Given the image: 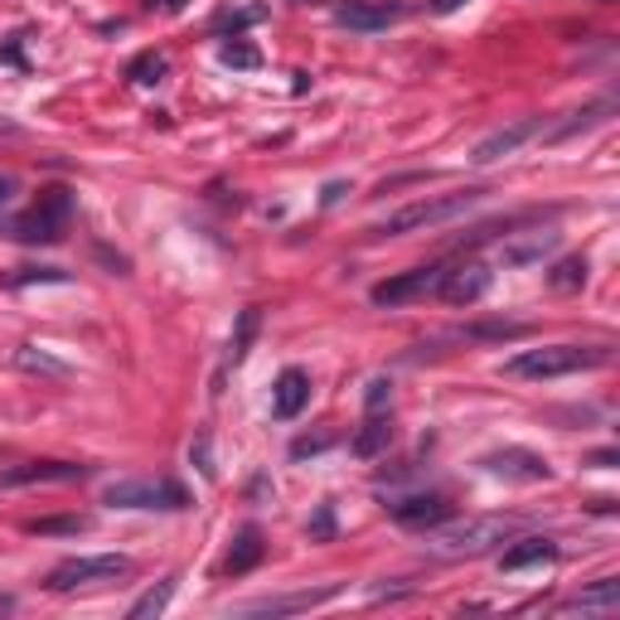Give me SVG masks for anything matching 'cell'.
Wrapping results in <instances>:
<instances>
[{"label":"cell","instance_id":"obj_1","mask_svg":"<svg viewBox=\"0 0 620 620\" xmlns=\"http://www.w3.org/2000/svg\"><path fill=\"white\" fill-rule=\"evenodd\" d=\"M606 364H611V349L606 345H543V349H519L514 359H505V374L543 384V378L587 374V368H606Z\"/></svg>","mask_w":620,"mask_h":620},{"label":"cell","instance_id":"obj_2","mask_svg":"<svg viewBox=\"0 0 620 620\" xmlns=\"http://www.w3.org/2000/svg\"><path fill=\"white\" fill-rule=\"evenodd\" d=\"M519 529H524L519 519L485 514V519H460V524H451V529H441L437 538H431V548H437L441 558H485V552L505 548Z\"/></svg>","mask_w":620,"mask_h":620},{"label":"cell","instance_id":"obj_3","mask_svg":"<svg viewBox=\"0 0 620 620\" xmlns=\"http://www.w3.org/2000/svg\"><path fill=\"white\" fill-rule=\"evenodd\" d=\"M480 200H485L480 190H456V194H437V200H417V204L398 209V214H388V223L378 228V237H403V233H421V228H441V223L470 214Z\"/></svg>","mask_w":620,"mask_h":620},{"label":"cell","instance_id":"obj_4","mask_svg":"<svg viewBox=\"0 0 620 620\" xmlns=\"http://www.w3.org/2000/svg\"><path fill=\"white\" fill-rule=\"evenodd\" d=\"M131 577V558L122 552H98V558H69L49 572V591L69 597V591H92V587H112Z\"/></svg>","mask_w":620,"mask_h":620},{"label":"cell","instance_id":"obj_5","mask_svg":"<svg viewBox=\"0 0 620 620\" xmlns=\"http://www.w3.org/2000/svg\"><path fill=\"white\" fill-rule=\"evenodd\" d=\"M69 218H73V194L69 190H44L30 214L16 218V237L20 243H59L63 228H69Z\"/></svg>","mask_w":620,"mask_h":620},{"label":"cell","instance_id":"obj_6","mask_svg":"<svg viewBox=\"0 0 620 620\" xmlns=\"http://www.w3.org/2000/svg\"><path fill=\"white\" fill-rule=\"evenodd\" d=\"M108 505L112 509H190V490L180 480H116L108 485Z\"/></svg>","mask_w":620,"mask_h":620},{"label":"cell","instance_id":"obj_7","mask_svg":"<svg viewBox=\"0 0 620 620\" xmlns=\"http://www.w3.org/2000/svg\"><path fill=\"white\" fill-rule=\"evenodd\" d=\"M388 519L403 524V529H441V524L456 519V505L437 490L427 495H403V499H388Z\"/></svg>","mask_w":620,"mask_h":620},{"label":"cell","instance_id":"obj_8","mask_svg":"<svg viewBox=\"0 0 620 620\" xmlns=\"http://www.w3.org/2000/svg\"><path fill=\"white\" fill-rule=\"evenodd\" d=\"M446 267H413L403 276H388V282L374 286V306H407V301H421V296H437Z\"/></svg>","mask_w":620,"mask_h":620},{"label":"cell","instance_id":"obj_9","mask_svg":"<svg viewBox=\"0 0 620 620\" xmlns=\"http://www.w3.org/2000/svg\"><path fill=\"white\" fill-rule=\"evenodd\" d=\"M495 480H514V485H538V480H552V466L538 451H524V446H505V451L485 456L480 460Z\"/></svg>","mask_w":620,"mask_h":620},{"label":"cell","instance_id":"obj_10","mask_svg":"<svg viewBox=\"0 0 620 620\" xmlns=\"http://www.w3.org/2000/svg\"><path fill=\"white\" fill-rule=\"evenodd\" d=\"M485 292H490V267H480V262H460V267H446L437 296L451 301V306H475Z\"/></svg>","mask_w":620,"mask_h":620},{"label":"cell","instance_id":"obj_11","mask_svg":"<svg viewBox=\"0 0 620 620\" xmlns=\"http://www.w3.org/2000/svg\"><path fill=\"white\" fill-rule=\"evenodd\" d=\"M538 131H543V122H538V116H524V122H514V126H499V131H490V136H485L480 146L470 151V161L475 165H495V161H505V155L519 151L524 141H533Z\"/></svg>","mask_w":620,"mask_h":620},{"label":"cell","instance_id":"obj_12","mask_svg":"<svg viewBox=\"0 0 620 620\" xmlns=\"http://www.w3.org/2000/svg\"><path fill=\"white\" fill-rule=\"evenodd\" d=\"M306 403H311V374L306 368H282L272 384V417L292 421L306 413Z\"/></svg>","mask_w":620,"mask_h":620},{"label":"cell","instance_id":"obj_13","mask_svg":"<svg viewBox=\"0 0 620 620\" xmlns=\"http://www.w3.org/2000/svg\"><path fill=\"white\" fill-rule=\"evenodd\" d=\"M69 485V480H88V466H63V460H30V466L0 470V485L16 490V485Z\"/></svg>","mask_w":620,"mask_h":620},{"label":"cell","instance_id":"obj_14","mask_svg":"<svg viewBox=\"0 0 620 620\" xmlns=\"http://www.w3.org/2000/svg\"><path fill=\"white\" fill-rule=\"evenodd\" d=\"M558 243H562V233L533 228V233H524V237H514V243L499 247V257H505L509 267H533V262H543V257L558 253Z\"/></svg>","mask_w":620,"mask_h":620},{"label":"cell","instance_id":"obj_15","mask_svg":"<svg viewBox=\"0 0 620 620\" xmlns=\"http://www.w3.org/2000/svg\"><path fill=\"white\" fill-rule=\"evenodd\" d=\"M339 587H321V591H292V597H262V601H247L237 606L243 616H292V611H311V606L329 601Z\"/></svg>","mask_w":620,"mask_h":620},{"label":"cell","instance_id":"obj_16","mask_svg":"<svg viewBox=\"0 0 620 620\" xmlns=\"http://www.w3.org/2000/svg\"><path fill=\"white\" fill-rule=\"evenodd\" d=\"M403 16V6H364V0H345V6H335V20L345 24V30H388L393 20Z\"/></svg>","mask_w":620,"mask_h":620},{"label":"cell","instance_id":"obj_17","mask_svg":"<svg viewBox=\"0 0 620 620\" xmlns=\"http://www.w3.org/2000/svg\"><path fill=\"white\" fill-rule=\"evenodd\" d=\"M267 558V543H262V529L257 524H247V529H237L233 538V548H228V558H223V572L228 577H247L253 567Z\"/></svg>","mask_w":620,"mask_h":620},{"label":"cell","instance_id":"obj_18","mask_svg":"<svg viewBox=\"0 0 620 620\" xmlns=\"http://www.w3.org/2000/svg\"><path fill=\"white\" fill-rule=\"evenodd\" d=\"M552 558H558V543H552V538H524L519 548L499 552V567H505V572H524V567H543Z\"/></svg>","mask_w":620,"mask_h":620},{"label":"cell","instance_id":"obj_19","mask_svg":"<svg viewBox=\"0 0 620 620\" xmlns=\"http://www.w3.org/2000/svg\"><path fill=\"white\" fill-rule=\"evenodd\" d=\"M354 456H364V460H374V456H384L388 446H393V421L384 413H368V421L359 431H354Z\"/></svg>","mask_w":620,"mask_h":620},{"label":"cell","instance_id":"obj_20","mask_svg":"<svg viewBox=\"0 0 620 620\" xmlns=\"http://www.w3.org/2000/svg\"><path fill=\"white\" fill-rule=\"evenodd\" d=\"M616 606H620V582H616V577H601V582H591V587L577 591L562 611H616Z\"/></svg>","mask_w":620,"mask_h":620},{"label":"cell","instance_id":"obj_21","mask_svg":"<svg viewBox=\"0 0 620 620\" xmlns=\"http://www.w3.org/2000/svg\"><path fill=\"white\" fill-rule=\"evenodd\" d=\"M257 325H262V311L257 306H247L243 315H237V329H233V339H228V354H223V368H237L247 359V349H253V339H257Z\"/></svg>","mask_w":620,"mask_h":620},{"label":"cell","instance_id":"obj_22","mask_svg":"<svg viewBox=\"0 0 620 620\" xmlns=\"http://www.w3.org/2000/svg\"><path fill=\"white\" fill-rule=\"evenodd\" d=\"M611 108H616L611 98L591 102V108H582V112H572V122L552 126V131H548V141H567V136H577V131H591V126H601V122H606V112H611Z\"/></svg>","mask_w":620,"mask_h":620},{"label":"cell","instance_id":"obj_23","mask_svg":"<svg viewBox=\"0 0 620 620\" xmlns=\"http://www.w3.org/2000/svg\"><path fill=\"white\" fill-rule=\"evenodd\" d=\"M587 276H591V262L587 257H562L558 267L548 272V282H552V292H582Z\"/></svg>","mask_w":620,"mask_h":620},{"label":"cell","instance_id":"obj_24","mask_svg":"<svg viewBox=\"0 0 620 620\" xmlns=\"http://www.w3.org/2000/svg\"><path fill=\"white\" fill-rule=\"evenodd\" d=\"M175 587H180V582H175V577H165V582H161V587H151V591H141V597H136V601H131V611H126V616H131V620H146V616H161V611H165V606H170V597H175Z\"/></svg>","mask_w":620,"mask_h":620},{"label":"cell","instance_id":"obj_25","mask_svg":"<svg viewBox=\"0 0 620 620\" xmlns=\"http://www.w3.org/2000/svg\"><path fill=\"white\" fill-rule=\"evenodd\" d=\"M16 364L30 368V374H49V378H63V374H69V368H63L59 359H49V354H34V345H24V349L16 354Z\"/></svg>","mask_w":620,"mask_h":620},{"label":"cell","instance_id":"obj_26","mask_svg":"<svg viewBox=\"0 0 620 620\" xmlns=\"http://www.w3.org/2000/svg\"><path fill=\"white\" fill-rule=\"evenodd\" d=\"M161 73H165L161 54H141L136 63H131V78H136V83H161Z\"/></svg>","mask_w":620,"mask_h":620},{"label":"cell","instance_id":"obj_27","mask_svg":"<svg viewBox=\"0 0 620 620\" xmlns=\"http://www.w3.org/2000/svg\"><path fill=\"white\" fill-rule=\"evenodd\" d=\"M388 403H393V384H388V378H374L368 393H364V407H368V413H384Z\"/></svg>","mask_w":620,"mask_h":620},{"label":"cell","instance_id":"obj_28","mask_svg":"<svg viewBox=\"0 0 620 620\" xmlns=\"http://www.w3.org/2000/svg\"><path fill=\"white\" fill-rule=\"evenodd\" d=\"M24 282H69V276H63L59 267H39V272H24V276H16V282H10V286H24Z\"/></svg>","mask_w":620,"mask_h":620},{"label":"cell","instance_id":"obj_29","mask_svg":"<svg viewBox=\"0 0 620 620\" xmlns=\"http://www.w3.org/2000/svg\"><path fill=\"white\" fill-rule=\"evenodd\" d=\"M223 59H228V63H243V69H253V63H257V49H243V44H228V49H223Z\"/></svg>","mask_w":620,"mask_h":620},{"label":"cell","instance_id":"obj_30","mask_svg":"<svg viewBox=\"0 0 620 620\" xmlns=\"http://www.w3.org/2000/svg\"><path fill=\"white\" fill-rule=\"evenodd\" d=\"M329 533H335V514L321 509L315 514V524H311V538H329Z\"/></svg>","mask_w":620,"mask_h":620},{"label":"cell","instance_id":"obj_31","mask_svg":"<svg viewBox=\"0 0 620 620\" xmlns=\"http://www.w3.org/2000/svg\"><path fill=\"white\" fill-rule=\"evenodd\" d=\"M39 533H59V529H83V519H49V524H34Z\"/></svg>","mask_w":620,"mask_h":620},{"label":"cell","instance_id":"obj_32","mask_svg":"<svg viewBox=\"0 0 620 620\" xmlns=\"http://www.w3.org/2000/svg\"><path fill=\"white\" fill-rule=\"evenodd\" d=\"M431 6H437V16H451V10H460L466 0H431Z\"/></svg>","mask_w":620,"mask_h":620},{"label":"cell","instance_id":"obj_33","mask_svg":"<svg viewBox=\"0 0 620 620\" xmlns=\"http://www.w3.org/2000/svg\"><path fill=\"white\" fill-rule=\"evenodd\" d=\"M10 194H16V184H10V180H0V204H10Z\"/></svg>","mask_w":620,"mask_h":620},{"label":"cell","instance_id":"obj_34","mask_svg":"<svg viewBox=\"0 0 620 620\" xmlns=\"http://www.w3.org/2000/svg\"><path fill=\"white\" fill-rule=\"evenodd\" d=\"M151 6H161V10H180L184 0H151Z\"/></svg>","mask_w":620,"mask_h":620}]
</instances>
